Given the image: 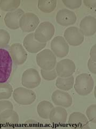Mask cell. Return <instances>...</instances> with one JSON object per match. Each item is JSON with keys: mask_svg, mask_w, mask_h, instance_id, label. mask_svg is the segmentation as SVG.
<instances>
[{"mask_svg": "<svg viewBox=\"0 0 96 129\" xmlns=\"http://www.w3.org/2000/svg\"><path fill=\"white\" fill-rule=\"evenodd\" d=\"M12 63L9 52L4 48H0V83H4L9 80Z\"/></svg>", "mask_w": 96, "mask_h": 129, "instance_id": "6da1fadb", "label": "cell"}, {"mask_svg": "<svg viewBox=\"0 0 96 129\" xmlns=\"http://www.w3.org/2000/svg\"><path fill=\"white\" fill-rule=\"evenodd\" d=\"M94 87V81L92 76L86 73H82L77 76L74 89L81 96H86L91 93Z\"/></svg>", "mask_w": 96, "mask_h": 129, "instance_id": "7a4b0ae2", "label": "cell"}, {"mask_svg": "<svg viewBox=\"0 0 96 129\" xmlns=\"http://www.w3.org/2000/svg\"><path fill=\"white\" fill-rule=\"evenodd\" d=\"M36 62L42 70H51L56 66V56L50 50H44L36 55Z\"/></svg>", "mask_w": 96, "mask_h": 129, "instance_id": "3957f363", "label": "cell"}, {"mask_svg": "<svg viewBox=\"0 0 96 129\" xmlns=\"http://www.w3.org/2000/svg\"><path fill=\"white\" fill-rule=\"evenodd\" d=\"M54 31L52 24L49 22H44L40 24L36 30L34 37L40 43H46L52 38Z\"/></svg>", "mask_w": 96, "mask_h": 129, "instance_id": "277c9868", "label": "cell"}, {"mask_svg": "<svg viewBox=\"0 0 96 129\" xmlns=\"http://www.w3.org/2000/svg\"><path fill=\"white\" fill-rule=\"evenodd\" d=\"M13 98L17 103L26 106L30 105L35 102L36 96L33 90L25 88L19 87L14 90Z\"/></svg>", "mask_w": 96, "mask_h": 129, "instance_id": "5b68a950", "label": "cell"}, {"mask_svg": "<svg viewBox=\"0 0 96 129\" xmlns=\"http://www.w3.org/2000/svg\"><path fill=\"white\" fill-rule=\"evenodd\" d=\"M41 83V78L38 71L34 68H29L23 73L22 78V85L28 89L38 87Z\"/></svg>", "mask_w": 96, "mask_h": 129, "instance_id": "8992f818", "label": "cell"}, {"mask_svg": "<svg viewBox=\"0 0 96 129\" xmlns=\"http://www.w3.org/2000/svg\"><path fill=\"white\" fill-rule=\"evenodd\" d=\"M39 23L40 19L36 15L32 13H27L20 19L19 27L23 32H30L36 29Z\"/></svg>", "mask_w": 96, "mask_h": 129, "instance_id": "52a82bcc", "label": "cell"}, {"mask_svg": "<svg viewBox=\"0 0 96 129\" xmlns=\"http://www.w3.org/2000/svg\"><path fill=\"white\" fill-rule=\"evenodd\" d=\"M51 50L54 54L59 58H64L69 52L68 44L62 36H57L51 43Z\"/></svg>", "mask_w": 96, "mask_h": 129, "instance_id": "ba28073f", "label": "cell"}, {"mask_svg": "<svg viewBox=\"0 0 96 129\" xmlns=\"http://www.w3.org/2000/svg\"><path fill=\"white\" fill-rule=\"evenodd\" d=\"M64 37L70 45L77 46L83 42L84 37L80 29L75 26H70L65 30Z\"/></svg>", "mask_w": 96, "mask_h": 129, "instance_id": "9c48e42d", "label": "cell"}, {"mask_svg": "<svg viewBox=\"0 0 96 129\" xmlns=\"http://www.w3.org/2000/svg\"><path fill=\"white\" fill-rule=\"evenodd\" d=\"M76 70L74 62L68 59L60 60L56 66L57 75L62 78H68L73 75Z\"/></svg>", "mask_w": 96, "mask_h": 129, "instance_id": "30bf717a", "label": "cell"}, {"mask_svg": "<svg viewBox=\"0 0 96 129\" xmlns=\"http://www.w3.org/2000/svg\"><path fill=\"white\" fill-rule=\"evenodd\" d=\"M10 54L14 63L20 65L25 62L27 58V53L20 43H14L10 47Z\"/></svg>", "mask_w": 96, "mask_h": 129, "instance_id": "8fae6325", "label": "cell"}, {"mask_svg": "<svg viewBox=\"0 0 96 129\" xmlns=\"http://www.w3.org/2000/svg\"><path fill=\"white\" fill-rule=\"evenodd\" d=\"M77 17L72 11L67 9H62L58 11L56 15V21L62 26H68L75 24Z\"/></svg>", "mask_w": 96, "mask_h": 129, "instance_id": "7c38bea8", "label": "cell"}, {"mask_svg": "<svg viewBox=\"0 0 96 129\" xmlns=\"http://www.w3.org/2000/svg\"><path fill=\"white\" fill-rule=\"evenodd\" d=\"M51 98L55 105L63 108L70 107L73 103V99L70 95L62 90H56L52 95Z\"/></svg>", "mask_w": 96, "mask_h": 129, "instance_id": "4fadbf2b", "label": "cell"}, {"mask_svg": "<svg viewBox=\"0 0 96 129\" xmlns=\"http://www.w3.org/2000/svg\"><path fill=\"white\" fill-rule=\"evenodd\" d=\"M23 44L26 50L30 53H37L46 46V43H40L35 39L34 33L27 35L24 38Z\"/></svg>", "mask_w": 96, "mask_h": 129, "instance_id": "5bb4252c", "label": "cell"}, {"mask_svg": "<svg viewBox=\"0 0 96 129\" xmlns=\"http://www.w3.org/2000/svg\"><path fill=\"white\" fill-rule=\"evenodd\" d=\"M25 14L22 9L8 13L4 17L6 26L12 30H17L19 28V21L22 16Z\"/></svg>", "mask_w": 96, "mask_h": 129, "instance_id": "9a60e30c", "label": "cell"}, {"mask_svg": "<svg viewBox=\"0 0 96 129\" xmlns=\"http://www.w3.org/2000/svg\"><path fill=\"white\" fill-rule=\"evenodd\" d=\"M80 30L84 36L94 35L96 32V18L91 16H88L84 18L80 22Z\"/></svg>", "mask_w": 96, "mask_h": 129, "instance_id": "2e32d148", "label": "cell"}, {"mask_svg": "<svg viewBox=\"0 0 96 129\" xmlns=\"http://www.w3.org/2000/svg\"><path fill=\"white\" fill-rule=\"evenodd\" d=\"M67 112L65 108L62 107H54L49 116L51 123L57 125L65 124L67 120Z\"/></svg>", "mask_w": 96, "mask_h": 129, "instance_id": "e0dca14e", "label": "cell"}, {"mask_svg": "<svg viewBox=\"0 0 96 129\" xmlns=\"http://www.w3.org/2000/svg\"><path fill=\"white\" fill-rule=\"evenodd\" d=\"M68 124L72 127L89 128V121L86 116L80 112H74L70 116Z\"/></svg>", "mask_w": 96, "mask_h": 129, "instance_id": "ac0fdd59", "label": "cell"}, {"mask_svg": "<svg viewBox=\"0 0 96 129\" xmlns=\"http://www.w3.org/2000/svg\"><path fill=\"white\" fill-rule=\"evenodd\" d=\"M19 121V115L13 109H8L0 114V123L4 125L18 124Z\"/></svg>", "mask_w": 96, "mask_h": 129, "instance_id": "d6986e66", "label": "cell"}, {"mask_svg": "<svg viewBox=\"0 0 96 129\" xmlns=\"http://www.w3.org/2000/svg\"><path fill=\"white\" fill-rule=\"evenodd\" d=\"M53 104L47 101L40 102L37 107V112L39 116L43 119L49 118L50 112L54 108Z\"/></svg>", "mask_w": 96, "mask_h": 129, "instance_id": "ffe728a7", "label": "cell"}, {"mask_svg": "<svg viewBox=\"0 0 96 129\" xmlns=\"http://www.w3.org/2000/svg\"><path fill=\"white\" fill-rule=\"evenodd\" d=\"M74 83V78L72 75L68 78L59 77L56 80V85L61 90L68 91L73 88Z\"/></svg>", "mask_w": 96, "mask_h": 129, "instance_id": "44dd1931", "label": "cell"}, {"mask_svg": "<svg viewBox=\"0 0 96 129\" xmlns=\"http://www.w3.org/2000/svg\"><path fill=\"white\" fill-rule=\"evenodd\" d=\"M57 0H39L38 8L41 11L45 13L52 12L57 6Z\"/></svg>", "mask_w": 96, "mask_h": 129, "instance_id": "7402d4cb", "label": "cell"}, {"mask_svg": "<svg viewBox=\"0 0 96 129\" xmlns=\"http://www.w3.org/2000/svg\"><path fill=\"white\" fill-rule=\"evenodd\" d=\"M20 0H1L0 8L4 11H14L18 9L20 5Z\"/></svg>", "mask_w": 96, "mask_h": 129, "instance_id": "603a6c76", "label": "cell"}, {"mask_svg": "<svg viewBox=\"0 0 96 129\" xmlns=\"http://www.w3.org/2000/svg\"><path fill=\"white\" fill-rule=\"evenodd\" d=\"M12 92L13 89L10 83H0V100L9 99Z\"/></svg>", "mask_w": 96, "mask_h": 129, "instance_id": "cb8c5ba5", "label": "cell"}, {"mask_svg": "<svg viewBox=\"0 0 96 129\" xmlns=\"http://www.w3.org/2000/svg\"><path fill=\"white\" fill-rule=\"evenodd\" d=\"M10 40L9 32L3 29H0V48L6 47Z\"/></svg>", "mask_w": 96, "mask_h": 129, "instance_id": "d4e9b609", "label": "cell"}, {"mask_svg": "<svg viewBox=\"0 0 96 129\" xmlns=\"http://www.w3.org/2000/svg\"><path fill=\"white\" fill-rule=\"evenodd\" d=\"M41 74L43 78L47 81H52L57 78V74L55 69L51 70H41Z\"/></svg>", "mask_w": 96, "mask_h": 129, "instance_id": "484cf974", "label": "cell"}, {"mask_svg": "<svg viewBox=\"0 0 96 129\" xmlns=\"http://www.w3.org/2000/svg\"><path fill=\"white\" fill-rule=\"evenodd\" d=\"M86 116L90 122L96 124V105L92 104L88 108L86 111Z\"/></svg>", "mask_w": 96, "mask_h": 129, "instance_id": "4316f807", "label": "cell"}, {"mask_svg": "<svg viewBox=\"0 0 96 129\" xmlns=\"http://www.w3.org/2000/svg\"><path fill=\"white\" fill-rule=\"evenodd\" d=\"M62 3L66 7L70 9H75L82 5L81 0H62Z\"/></svg>", "mask_w": 96, "mask_h": 129, "instance_id": "83f0119b", "label": "cell"}, {"mask_svg": "<svg viewBox=\"0 0 96 129\" xmlns=\"http://www.w3.org/2000/svg\"><path fill=\"white\" fill-rule=\"evenodd\" d=\"M8 109H14L12 103L7 100L0 101V114Z\"/></svg>", "mask_w": 96, "mask_h": 129, "instance_id": "f1b7e54d", "label": "cell"}, {"mask_svg": "<svg viewBox=\"0 0 96 129\" xmlns=\"http://www.w3.org/2000/svg\"><path fill=\"white\" fill-rule=\"evenodd\" d=\"M88 67L89 68V70L92 74H96V62L93 61L91 58L89 59L88 63Z\"/></svg>", "mask_w": 96, "mask_h": 129, "instance_id": "f546056e", "label": "cell"}, {"mask_svg": "<svg viewBox=\"0 0 96 129\" xmlns=\"http://www.w3.org/2000/svg\"><path fill=\"white\" fill-rule=\"evenodd\" d=\"M96 45H94L92 47L91 49L90 52V58L94 61H96Z\"/></svg>", "mask_w": 96, "mask_h": 129, "instance_id": "4dcf8cb0", "label": "cell"}, {"mask_svg": "<svg viewBox=\"0 0 96 129\" xmlns=\"http://www.w3.org/2000/svg\"><path fill=\"white\" fill-rule=\"evenodd\" d=\"M84 3L85 6L88 7V8H96V0H92V1H86V0H84L83 1Z\"/></svg>", "mask_w": 96, "mask_h": 129, "instance_id": "1f68e13d", "label": "cell"}]
</instances>
